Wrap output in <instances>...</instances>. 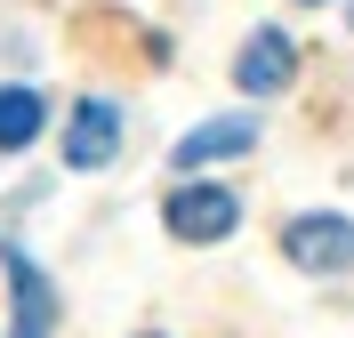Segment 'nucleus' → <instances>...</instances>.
I'll list each match as a JSON object with an SVG mask.
<instances>
[{
  "mask_svg": "<svg viewBox=\"0 0 354 338\" xmlns=\"http://www.w3.org/2000/svg\"><path fill=\"white\" fill-rule=\"evenodd\" d=\"M282 250H290V266H306V274H354V225L330 218V209L290 218L282 225Z\"/></svg>",
  "mask_w": 354,
  "mask_h": 338,
  "instance_id": "1",
  "label": "nucleus"
},
{
  "mask_svg": "<svg viewBox=\"0 0 354 338\" xmlns=\"http://www.w3.org/2000/svg\"><path fill=\"white\" fill-rule=\"evenodd\" d=\"M0 266H8V338H48L57 330V290H48V274L24 258L17 242H0Z\"/></svg>",
  "mask_w": 354,
  "mask_h": 338,
  "instance_id": "2",
  "label": "nucleus"
},
{
  "mask_svg": "<svg viewBox=\"0 0 354 338\" xmlns=\"http://www.w3.org/2000/svg\"><path fill=\"white\" fill-rule=\"evenodd\" d=\"M161 218H169L177 242H225V234H234V218H242V202H234L225 185H177Z\"/></svg>",
  "mask_w": 354,
  "mask_h": 338,
  "instance_id": "3",
  "label": "nucleus"
},
{
  "mask_svg": "<svg viewBox=\"0 0 354 338\" xmlns=\"http://www.w3.org/2000/svg\"><path fill=\"white\" fill-rule=\"evenodd\" d=\"M242 153H258V121L250 113H218V121H201V129H185L177 137V169H209V161H242Z\"/></svg>",
  "mask_w": 354,
  "mask_h": 338,
  "instance_id": "5",
  "label": "nucleus"
},
{
  "mask_svg": "<svg viewBox=\"0 0 354 338\" xmlns=\"http://www.w3.org/2000/svg\"><path fill=\"white\" fill-rule=\"evenodd\" d=\"M145 338H161V330H145Z\"/></svg>",
  "mask_w": 354,
  "mask_h": 338,
  "instance_id": "8",
  "label": "nucleus"
},
{
  "mask_svg": "<svg viewBox=\"0 0 354 338\" xmlns=\"http://www.w3.org/2000/svg\"><path fill=\"white\" fill-rule=\"evenodd\" d=\"M346 17H354V8H346Z\"/></svg>",
  "mask_w": 354,
  "mask_h": 338,
  "instance_id": "10",
  "label": "nucleus"
},
{
  "mask_svg": "<svg viewBox=\"0 0 354 338\" xmlns=\"http://www.w3.org/2000/svg\"><path fill=\"white\" fill-rule=\"evenodd\" d=\"M41 121H48L41 89H24V81H8V89H0V153H24V145L41 137Z\"/></svg>",
  "mask_w": 354,
  "mask_h": 338,
  "instance_id": "7",
  "label": "nucleus"
},
{
  "mask_svg": "<svg viewBox=\"0 0 354 338\" xmlns=\"http://www.w3.org/2000/svg\"><path fill=\"white\" fill-rule=\"evenodd\" d=\"M113 153H121V105L113 97H81L65 121V161L73 169H105Z\"/></svg>",
  "mask_w": 354,
  "mask_h": 338,
  "instance_id": "4",
  "label": "nucleus"
},
{
  "mask_svg": "<svg viewBox=\"0 0 354 338\" xmlns=\"http://www.w3.org/2000/svg\"><path fill=\"white\" fill-rule=\"evenodd\" d=\"M306 8H314V0H306Z\"/></svg>",
  "mask_w": 354,
  "mask_h": 338,
  "instance_id": "9",
  "label": "nucleus"
},
{
  "mask_svg": "<svg viewBox=\"0 0 354 338\" xmlns=\"http://www.w3.org/2000/svg\"><path fill=\"white\" fill-rule=\"evenodd\" d=\"M290 73H298V48H290V32L258 24V32L242 41V57H234V89H250V97H274V89H290Z\"/></svg>",
  "mask_w": 354,
  "mask_h": 338,
  "instance_id": "6",
  "label": "nucleus"
}]
</instances>
